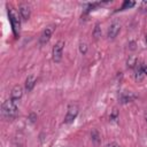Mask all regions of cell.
I'll list each match as a JSON object with an SVG mask.
<instances>
[{
	"label": "cell",
	"mask_w": 147,
	"mask_h": 147,
	"mask_svg": "<svg viewBox=\"0 0 147 147\" xmlns=\"http://www.w3.org/2000/svg\"><path fill=\"white\" fill-rule=\"evenodd\" d=\"M17 106H16V102L14 100H6L3 103H2V114L8 117V118H11V117H15L17 115Z\"/></svg>",
	"instance_id": "obj_1"
},
{
	"label": "cell",
	"mask_w": 147,
	"mask_h": 147,
	"mask_svg": "<svg viewBox=\"0 0 147 147\" xmlns=\"http://www.w3.org/2000/svg\"><path fill=\"white\" fill-rule=\"evenodd\" d=\"M63 48H64V41L63 40H59L52 51V55H53V61L54 62H60L62 60V54H63Z\"/></svg>",
	"instance_id": "obj_2"
},
{
	"label": "cell",
	"mask_w": 147,
	"mask_h": 147,
	"mask_svg": "<svg viewBox=\"0 0 147 147\" xmlns=\"http://www.w3.org/2000/svg\"><path fill=\"white\" fill-rule=\"evenodd\" d=\"M78 111H79V108H78L77 105H70L68 107V110H67V114H65V117H64V123L65 124L72 123L75 121V118L77 117Z\"/></svg>",
	"instance_id": "obj_3"
},
{
	"label": "cell",
	"mask_w": 147,
	"mask_h": 147,
	"mask_svg": "<svg viewBox=\"0 0 147 147\" xmlns=\"http://www.w3.org/2000/svg\"><path fill=\"white\" fill-rule=\"evenodd\" d=\"M8 15H9V21H10V23H11V26H13V30H14V33L17 36V31H18V29H20V18H18V15L16 14V11L15 10H13V9H10L9 11H8Z\"/></svg>",
	"instance_id": "obj_4"
},
{
	"label": "cell",
	"mask_w": 147,
	"mask_h": 147,
	"mask_svg": "<svg viewBox=\"0 0 147 147\" xmlns=\"http://www.w3.org/2000/svg\"><path fill=\"white\" fill-rule=\"evenodd\" d=\"M54 30H55V26H54V25L47 26V28L42 31V33L40 34V37H39V44H40V45H45V44L51 39V36L53 34Z\"/></svg>",
	"instance_id": "obj_5"
},
{
	"label": "cell",
	"mask_w": 147,
	"mask_h": 147,
	"mask_svg": "<svg viewBox=\"0 0 147 147\" xmlns=\"http://www.w3.org/2000/svg\"><path fill=\"white\" fill-rule=\"evenodd\" d=\"M18 11H20V15L23 20H29L30 18V15H31V9L30 7L26 5V3H21L18 6Z\"/></svg>",
	"instance_id": "obj_6"
},
{
	"label": "cell",
	"mask_w": 147,
	"mask_h": 147,
	"mask_svg": "<svg viewBox=\"0 0 147 147\" xmlns=\"http://www.w3.org/2000/svg\"><path fill=\"white\" fill-rule=\"evenodd\" d=\"M119 30H121V24L119 23H117V22H114L113 24H110V26L108 28V37L109 38H115L117 34H118V32H119Z\"/></svg>",
	"instance_id": "obj_7"
},
{
	"label": "cell",
	"mask_w": 147,
	"mask_h": 147,
	"mask_svg": "<svg viewBox=\"0 0 147 147\" xmlns=\"http://www.w3.org/2000/svg\"><path fill=\"white\" fill-rule=\"evenodd\" d=\"M22 95H23V88H22V86H20V85H16V86L11 90V92H10V99L14 100L15 102H16L17 100H20V99L22 98Z\"/></svg>",
	"instance_id": "obj_8"
},
{
	"label": "cell",
	"mask_w": 147,
	"mask_h": 147,
	"mask_svg": "<svg viewBox=\"0 0 147 147\" xmlns=\"http://www.w3.org/2000/svg\"><path fill=\"white\" fill-rule=\"evenodd\" d=\"M34 85H36V77L34 76H29L28 78H26V80H25V90L28 91V92H30L33 87H34Z\"/></svg>",
	"instance_id": "obj_9"
},
{
	"label": "cell",
	"mask_w": 147,
	"mask_h": 147,
	"mask_svg": "<svg viewBox=\"0 0 147 147\" xmlns=\"http://www.w3.org/2000/svg\"><path fill=\"white\" fill-rule=\"evenodd\" d=\"M144 67H141L140 64L138 65L137 64V68H136V71H134V78L136 80H141L142 77H144Z\"/></svg>",
	"instance_id": "obj_10"
},
{
	"label": "cell",
	"mask_w": 147,
	"mask_h": 147,
	"mask_svg": "<svg viewBox=\"0 0 147 147\" xmlns=\"http://www.w3.org/2000/svg\"><path fill=\"white\" fill-rule=\"evenodd\" d=\"M133 99H136V95H134V94H132V93L123 94V95L121 96V100H122V102H123V103H124V102H130V101H132Z\"/></svg>",
	"instance_id": "obj_11"
},
{
	"label": "cell",
	"mask_w": 147,
	"mask_h": 147,
	"mask_svg": "<svg viewBox=\"0 0 147 147\" xmlns=\"http://www.w3.org/2000/svg\"><path fill=\"white\" fill-rule=\"evenodd\" d=\"M93 37L95 39H98V38L101 37V26H100V23H96L95 24L94 30H93Z\"/></svg>",
	"instance_id": "obj_12"
},
{
	"label": "cell",
	"mask_w": 147,
	"mask_h": 147,
	"mask_svg": "<svg viewBox=\"0 0 147 147\" xmlns=\"http://www.w3.org/2000/svg\"><path fill=\"white\" fill-rule=\"evenodd\" d=\"M79 52L83 54V55H85L86 53H87V49H88V46H87V44L86 42H80L79 44Z\"/></svg>",
	"instance_id": "obj_13"
},
{
	"label": "cell",
	"mask_w": 147,
	"mask_h": 147,
	"mask_svg": "<svg viewBox=\"0 0 147 147\" xmlns=\"http://www.w3.org/2000/svg\"><path fill=\"white\" fill-rule=\"evenodd\" d=\"M127 67L129 68H133V67H136L137 64H138V62H137V59L134 57V56H131V57H129V60H127Z\"/></svg>",
	"instance_id": "obj_14"
},
{
	"label": "cell",
	"mask_w": 147,
	"mask_h": 147,
	"mask_svg": "<svg viewBox=\"0 0 147 147\" xmlns=\"http://www.w3.org/2000/svg\"><path fill=\"white\" fill-rule=\"evenodd\" d=\"M134 6V2L133 1H124L123 2V6L121 7V9L119 10H124V9H127V8H131V7H133Z\"/></svg>",
	"instance_id": "obj_15"
},
{
	"label": "cell",
	"mask_w": 147,
	"mask_h": 147,
	"mask_svg": "<svg viewBox=\"0 0 147 147\" xmlns=\"http://www.w3.org/2000/svg\"><path fill=\"white\" fill-rule=\"evenodd\" d=\"M91 138H92L93 141L98 142V141L100 140V134H99V132H98L96 130H92V132H91Z\"/></svg>",
	"instance_id": "obj_16"
},
{
	"label": "cell",
	"mask_w": 147,
	"mask_h": 147,
	"mask_svg": "<svg viewBox=\"0 0 147 147\" xmlns=\"http://www.w3.org/2000/svg\"><path fill=\"white\" fill-rule=\"evenodd\" d=\"M117 116H118V113H117L116 109H114L113 113H111V115H110V119H111V121H115V119L117 118Z\"/></svg>",
	"instance_id": "obj_17"
},
{
	"label": "cell",
	"mask_w": 147,
	"mask_h": 147,
	"mask_svg": "<svg viewBox=\"0 0 147 147\" xmlns=\"http://www.w3.org/2000/svg\"><path fill=\"white\" fill-rule=\"evenodd\" d=\"M29 119H30V122H36V119H37V115L34 114V113H31L30 115H29Z\"/></svg>",
	"instance_id": "obj_18"
},
{
	"label": "cell",
	"mask_w": 147,
	"mask_h": 147,
	"mask_svg": "<svg viewBox=\"0 0 147 147\" xmlns=\"http://www.w3.org/2000/svg\"><path fill=\"white\" fill-rule=\"evenodd\" d=\"M106 147H119V146L116 145V144H109V145H107Z\"/></svg>",
	"instance_id": "obj_19"
},
{
	"label": "cell",
	"mask_w": 147,
	"mask_h": 147,
	"mask_svg": "<svg viewBox=\"0 0 147 147\" xmlns=\"http://www.w3.org/2000/svg\"><path fill=\"white\" fill-rule=\"evenodd\" d=\"M144 74L147 75V67H144Z\"/></svg>",
	"instance_id": "obj_20"
},
{
	"label": "cell",
	"mask_w": 147,
	"mask_h": 147,
	"mask_svg": "<svg viewBox=\"0 0 147 147\" xmlns=\"http://www.w3.org/2000/svg\"><path fill=\"white\" fill-rule=\"evenodd\" d=\"M145 42H146V45H147V32L145 33Z\"/></svg>",
	"instance_id": "obj_21"
},
{
	"label": "cell",
	"mask_w": 147,
	"mask_h": 147,
	"mask_svg": "<svg viewBox=\"0 0 147 147\" xmlns=\"http://www.w3.org/2000/svg\"><path fill=\"white\" fill-rule=\"evenodd\" d=\"M145 119H146V122H147V110H146V113H145Z\"/></svg>",
	"instance_id": "obj_22"
}]
</instances>
